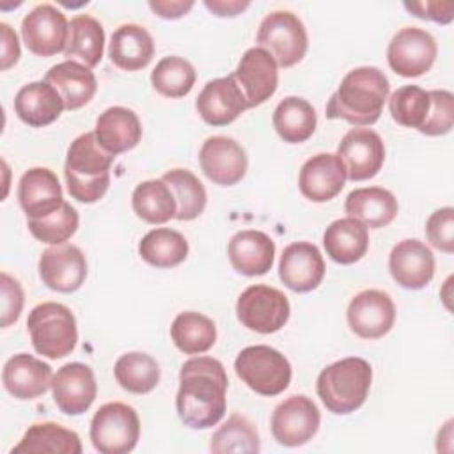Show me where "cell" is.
<instances>
[{
  "label": "cell",
  "mask_w": 454,
  "mask_h": 454,
  "mask_svg": "<svg viewBox=\"0 0 454 454\" xmlns=\"http://www.w3.org/2000/svg\"><path fill=\"white\" fill-rule=\"evenodd\" d=\"M232 76L239 85L248 108H254L275 94L278 85V66L266 50L254 46L241 55Z\"/></svg>",
  "instance_id": "obj_15"
},
{
  "label": "cell",
  "mask_w": 454,
  "mask_h": 454,
  "mask_svg": "<svg viewBox=\"0 0 454 454\" xmlns=\"http://www.w3.org/2000/svg\"><path fill=\"white\" fill-rule=\"evenodd\" d=\"M278 277L291 291L309 293L316 289L325 277V261L319 248L309 241L287 245L280 255Z\"/></svg>",
  "instance_id": "obj_20"
},
{
  "label": "cell",
  "mask_w": 454,
  "mask_h": 454,
  "mask_svg": "<svg viewBox=\"0 0 454 454\" xmlns=\"http://www.w3.org/2000/svg\"><path fill=\"white\" fill-rule=\"evenodd\" d=\"M39 277L57 293H74L87 277V261L76 245H53L39 257Z\"/></svg>",
  "instance_id": "obj_17"
},
{
  "label": "cell",
  "mask_w": 454,
  "mask_h": 454,
  "mask_svg": "<svg viewBox=\"0 0 454 454\" xmlns=\"http://www.w3.org/2000/svg\"><path fill=\"white\" fill-rule=\"evenodd\" d=\"M337 156L351 181H365L374 177L385 161V145L381 137L369 128L349 129L339 147Z\"/></svg>",
  "instance_id": "obj_13"
},
{
  "label": "cell",
  "mask_w": 454,
  "mask_h": 454,
  "mask_svg": "<svg viewBox=\"0 0 454 454\" xmlns=\"http://www.w3.org/2000/svg\"><path fill=\"white\" fill-rule=\"evenodd\" d=\"M0 32H2V69H9L14 66L20 59V43L16 32L7 25L0 23Z\"/></svg>",
  "instance_id": "obj_49"
},
{
  "label": "cell",
  "mask_w": 454,
  "mask_h": 454,
  "mask_svg": "<svg viewBox=\"0 0 454 454\" xmlns=\"http://www.w3.org/2000/svg\"><path fill=\"white\" fill-rule=\"evenodd\" d=\"M140 438L137 411L126 403H106L92 417L90 442L101 454H128Z\"/></svg>",
  "instance_id": "obj_7"
},
{
  "label": "cell",
  "mask_w": 454,
  "mask_h": 454,
  "mask_svg": "<svg viewBox=\"0 0 454 454\" xmlns=\"http://www.w3.org/2000/svg\"><path fill=\"white\" fill-rule=\"evenodd\" d=\"M257 44L266 50L280 67L298 64L309 46L303 21L291 11H273L259 25Z\"/></svg>",
  "instance_id": "obj_8"
},
{
  "label": "cell",
  "mask_w": 454,
  "mask_h": 454,
  "mask_svg": "<svg viewBox=\"0 0 454 454\" xmlns=\"http://www.w3.org/2000/svg\"><path fill=\"white\" fill-rule=\"evenodd\" d=\"M193 66L177 55L163 57L151 73V83L165 98H183L195 85Z\"/></svg>",
  "instance_id": "obj_41"
},
{
  "label": "cell",
  "mask_w": 454,
  "mask_h": 454,
  "mask_svg": "<svg viewBox=\"0 0 454 454\" xmlns=\"http://www.w3.org/2000/svg\"><path fill=\"white\" fill-rule=\"evenodd\" d=\"M392 278L404 289H422L434 275V255L419 239H403L388 255Z\"/></svg>",
  "instance_id": "obj_23"
},
{
  "label": "cell",
  "mask_w": 454,
  "mask_h": 454,
  "mask_svg": "<svg viewBox=\"0 0 454 454\" xmlns=\"http://www.w3.org/2000/svg\"><path fill=\"white\" fill-rule=\"evenodd\" d=\"M44 80L57 89L66 110H78L85 106L98 89V82L90 67L76 60H64L50 67Z\"/></svg>",
  "instance_id": "obj_28"
},
{
  "label": "cell",
  "mask_w": 454,
  "mask_h": 454,
  "mask_svg": "<svg viewBox=\"0 0 454 454\" xmlns=\"http://www.w3.org/2000/svg\"><path fill=\"white\" fill-rule=\"evenodd\" d=\"M291 307L287 296L264 284L247 287L236 301L239 323L257 333L278 332L289 319Z\"/></svg>",
  "instance_id": "obj_9"
},
{
  "label": "cell",
  "mask_w": 454,
  "mask_h": 454,
  "mask_svg": "<svg viewBox=\"0 0 454 454\" xmlns=\"http://www.w3.org/2000/svg\"><path fill=\"white\" fill-rule=\"evenodd\" d=\"M372 369L360 356H348L326 365L316 383V390L328 411L348 415L358 410L371 388Z\"/></svg>",
  "instance_id": "obj_4"
},
{
  "label": "cell",
  "mask_w": 454,
  "mask_h": 454,
  "mask_svg": "<svg viewBox=\"0 0 454 454\" xmlns=\"http://www.w3.org/2000/svg\"><path fill=\"white\" fill-rule=\"evenodd\" d=\"M388 110L397 124L420 129L429 112V92L419 85L399 87L388 99Z\"/></svg>",
  "instance_id": "obj_42"
},
{
  "label": "cell",
  "mask_w": 454,
  "mask_h": 454,
  "mask_svg": "<svg viewBox=\"0 0 454 454\" xmlns=\"http://www.w3.org/2000/svg\"><path fill=\"white\" fill-rule=\"evenodd\" d=\"M436 53V41L427 30L404 27L388 43L387 60L390 69L397 74L415 78L433 67Z\"/></svg>",
  "instance_id": "obj_10"
},
{
  "label": "cell",
  "mask_w": 454,
  "mask_h": 454,
  "mask_svg": "<svg viewBox=\"0 0 454 454\" xmlns=\"http://www.w3.org/2000/svg\"><path fill=\"white\" fill-rule=\"evenodd\" d=\"M0 287H2V326L7 328L18 321L23 309L25 294L20 282L5 271H2L0 275Z\"/></svg>",
  "instance_id": "obj_46"
},
{
  "label": "cell",
  "mask_w": 454,
  "mask_h": 454,
  "mask_svg": "<svg viewBox=\"0 0 454 454\" xmlns=\"http://www.w3.org/2000/svg\"><path fill=\"white\" fill-rule=\"evenodd\" d=\"M108 57L119 69L138 71L154 57L153 35L137 23H124L112 34Z\"/></svg>",
  "instance_id": "obj_29"
},
{
  "label": "cell",
  "mask_w": 454,
  "mask_h": 454,
  "mask_svg": "<svg viewBox=\"0 0 454 454\" xmlns=\"http://www.w3.org/2000/svg\"><path fill=\"white\" fill-rule=\"evenodd\" d=\"M51 394L57 408L62 413H85L98 394V385L92 369L82 362H71L62 365L53 374Z\"/></svg>",
  "instance_id": "obj_18"
},
{
  "label": "cell",
  "mask_w": 454,
  "mask_h": 454,
  "mask_svg": "<svg viewBox=\"0 0 454 454\" xmlns=\"http://www.w3.org/2000/svg\"><path fill=\"white\" fill-rule=\"evenodd\" d=\"M426 236L429 243L445 252H454V209L450 206L436 209L426 222Z\"/></svg>",
  "instance_id": "obj_45"
},
{
  "label": "cell",
  "mask_w": 454,
  "mask_h": 454,
  "mask_svg": "<svg viewBox=\"0 0 454 454\" xmlns=\"http://www.w3.org/2000/svg\"><path fill=\"white\" fill-rule=\"evenodd\" d=\"M114 158L115 156L99 145L94 131L76 137L67 147L64 165L69 195L78 202H98L110 186V167Z\"/></svg>",
  "instance_id": "obj_3"
},
{
  "label": "cell",
  "mask_w": 454,
  "mask_h": 454,
  "mask_svg": "<svg viewBox=\"0 0 454 454\" xmlns=\"http://www.w3.org/2000/svg\"><path fill=\"white\" fill-rule=\"evenodd\" d=\"M346 179V168L339 156L319 153L301 165L298 186L305 199L312 202H326L340 193Z\"/></svg>",
  "instance_id": "obj_21"
},
{
  "label": "cell",
  "mask_w": 454,
  "mask_h": 454,
  "mask_svg": "<svg viewBox=\"0 0 454 454\" xmlns=\"http://www.w3.org/2000/svg\"><path fill=\"white\" fill-rule=\"evenodd\" d=\"M429 92V112L419 129L427 137H440L452 129L454 124V96L449 90L434 89Z\"/></svg>",
  "instance_id": "obj_44"
},
{
  "label": "cell",
  "mask_w": 454,
  "mask_h": 454,
  "mask_svg": "<svg viewBox=\"0 0 454 454\" xmlns=\"http://www.w3.org/2000/svg\"><path fill=\"white\" fill-rule=\"evenodd\" d=\"M114 376L124 390L131 394H147L156 388L160 381V365L151 355L131 351L117 358Z\"/></svg>",
  "instance_id": "obj_38"
},
{
  "label": "cell",
  "mask_w": 454,
  "mask_h": 454,
  "mask_svg": "<svg viewBox=\"0 0 454 454\" xmlns=\"http://www.w3.org/2000/svg\"><path fill=\"white\" fill-rule=\"evenodd\" d=\"M69 23L66 14L51 4L35 5L21 21L25 46L39 57H51L66 50Z\"/></svg>",
  "instance_id": "obj_12"
},
{
  "label": "cell",
  "mask_w": 454,
  "mask_h": 454,
  "mask_svg": "<svg viewBox=\"0 0 454 454\" xmlns=\"http://www.w3.org/2000/svg\"><path fill=\"white\" fill-rule=\"evenodd\" d=\"M64 101L57 89L46 80L23 85L14 98L16 115L32 128H43L57 121L64 110Z\"/></svg>",
  "instance_id": "obj_27"
},
{
  "label": "cell",
  "mask_w": 454,
  "mask_h": 454,
  "mask_svg": "<svg viewBox=\"0 0 454 454\" xmlns=\"http://www.w3.org/2000/svg\"><path fill=\"white\" fill-rule=\"evenodd\" d=\"M174 193L176 199V218L195 220L206 207L207 193L199 177L186 168H172L161 177Z\"/></svg>",
  "instance_id": "obj_39"
},
{
  "label": "cell",
  "mask_w": 454,
  "mask_h": 454,
  "mask_svg": "<svg viewBox=\"0 0 454 454\" xmlns=\"http://www.w3.org/2000/svg\"><path fill=\"white\" fill-rule=\"evenodd\" d=\"M103 48L105 30L96 18L89 14H78L69 21V35L64 50L67 60L76 57L87 67H94L103 57Z\"/></svg>",
  "instance_id": "obj_34"
},
{
  "label": "cell",
  "mask_w": 454,
  "mask_h": 454,
  "mask_svg": "<svg viewBox=\"0 0 454 454\" xmlns=\"http://www.w3.org/2000/svg\"><path fill=\"white\" fill-rule=\"evenodd\" d=\"M28 231L35 239L46 245H62L66 243L78 229V213L69 202H62V206L51 215L37 220L27 222Z\"/></svg>",
  "instance_id": "obj_43"
},
{
  "label": "cell",
  "mask_w": 454,
  "mask_h": 454,
  "mask_svg": "<svg viewBox=\"0 0 454 454\" xmlns=\"http://www.w3.org/2000/svg\"><path fill=\"white\" fill-rule=\"evenodd\" d=\"M11 452L82 454V442L74 431L66 429L55 422H43L32 424Z\"/></svg>",
  "instance_id": "obj_33"
},
{
  "label": "cell",
  "mask_w": 454,
  "mask_h": 454,
  "mask_svg": "<svg viewBox=\"0 0 454 454\" xmlns=\"http://www.w3.org/2000/svg\"><path fill=\"white\" fill-rule=\"evenodd\" d=\"M238 378L261 395H278L291 383V364L275 348L255 344L241 349L234 360Z\"/></svg>",
  "instance_id": "obj_6"
},
{
  "label": "cell",
  "mask_w": 454,
  "mask_h": 454,
  "mask_svg": "<svg viewBox=\"0 0 454 454\" xmlns=\"http://www.w3.org/2000/svg\"><path fill=\"white\" fill-rule=\"evenodd\" d=\"M319 424L321 413L307 395H291L271 413V434L284 447L307 443L317 433Z\"/></svg>",
  "instance_id": "obj_11"
},
{
  "label": "cell",
  "mask_w": 454,
  "mask_h": 454,
  "mask_svg": "<svg viewBox=\"0 0 454 454\" xmlns=\"http://www.w3.org/2000/svg\"><path fill=\"white\" fill-rule=\"evenodd\" d=\"M18 200L28 220H37L57 211L64 199L59 177L46 167L28 168L18 183Z\"/></svg>",
  "instance_id": "obj_22"
},
{
  "label": "cell",
  "mask_w": 454,
  "mask_h": 454,
  "mask_svg": "<svg viewBox=\"0 0 454 454\" xmlns=\"http://www.w3.org/2000/svg\"><path fill=\"white\" fill-rule=\"evenodd\" d=\"M27 328L34 349L51 360L69 355L78 340L76 319L71 309L57 301L35 305L27 317Z\"/></svg>",
  "instance_id": "obj_5"
},
{
  "label": "cell",
  "mask_w": 454,
  "mask_h": 454,
  "mask_svg": "<svg viewBox=\"0 0 454 454\" xmlns=\"http://www.w3.org/2000/svg\"><path fill=\"white\" fill-rule=\"evenodd\" d=\"M200 168L209 181L220 186H232L239 183L248 168L245 149L229 137H209L199 151Z\"/></svg>",
  "instance_id": "obj_16"
},
{
  "label": "cell",
  "mask_w": 454,
  "mask_h": 454,
  "mask_svg": "<svg viewBox=\"0 0 454 454\" xmlns=\"http://www.w3.org/2000/svg\"><path fill=\"white\" fill-rule=\"evenodd\" d=\"M51 367L28 353H18L11 356L2 371L5 390L21 401L43 395L51 387Z\"/></svg>",
  "instance_id": "obj_24"
},
{
  "label": "cell",
  "mask_w": 454,
  "mask_h": 454,
  "mask_svg": "<svg viewBox=\"0 0 454 454\" xmlns=\"http://www.w3.org/2000/svg\"><path fill=\"white\" fill-rule=\"evenodd\" d=\"M227 255L238 273L247 277L264 275L273 266L275 243L262 231H239L231 238Z\"/></svg>",
  "instance_id": "obj_25"
},
{
  "label": "cell",
  "mask_w": 454,
  "mask_h": 454,
  "mask_svg": "<svg viewBox=\"0 0 454 454\" xmlns=\"http://www.w3.org/2000/svg\"><path fill=\"white\" fill-rule=\"evenodd\" d=\"M404 7L413 12V16L431 20L436 23H450L454 18V4L452 2H415V4H404Z\"/></svg>",
  "instance_id": "obj_47"
},
{
  "label": "cell",
  "mask_w": 454,
  "mask_h": 454,
  "mask_svg": "<svg viewBox=\"0 0 454 454\" xmlns=\"http://www.w3.org/2000/svg\"><path fill=\"white\" fill-rule=\"evenodd\" d=\"M317 117L312 105L298 96L284 98L273 112V128L287 144H301L316 131Z\"/></svg>",
  "instance_id": "obj_32"
},
{
  "label": "cell",
  "mask_w": 454,
  "mask_h": 454,
  "mask_svg": "<svg viewBox=\"0 0 454 454\" xmlns=\"http://www.w3.org/2000/svg\"><path fill=\"white\" fill-rule=\"evenodd\" d=\"M397 209L399 206L394 193L380 186L356 188L344 202V211L348 216L360 220L369 229L388 225L395 218Z\"/></svg>",
  "instance_id": "obj_31"
},
{
  "label": "cell",
  "mask_w": 454,
  "mask_h": 454,
  "mask_svg": "<svg viewBox=\"0 0 454 454\" xmlns=\"http://www.w3.org/2000/svg\"><path fill=\"white\" fill-rule=\"evenodd\" d=\"M140 257L154 268H172L181 264L188 255L186 238L167 227L149 231L138 243Z\"/></svg>",
  "instance_id": "obj_37"
},
{
  "label": "cell",
  "mask_w": 454,
  "mask_h": 454,
  "mask_svg": "<svg viewBox=\"0 0 454 454\" xmlns=\"http://www.w3.org/2000/svg\"><path fill=\"white\" fill-rule=\"evenodd\" d=\"M149 7L160 18L177 20L193 7V2L192 0H149Z\"/></svg>",
  "instance_id": "obj_48"
},
{
  "label": "cell",
  "mask_w": 454,
  "mask_h": 454,
  "mask_svg": "<svg viewBox=\"0 0 454 454\" xmlns=\"http://www.w3.org/2000/svg\"><path fill=\"white\" fill-rule=\"evenodd\" d=\"M204 5L216 16H238L241 14L248 5L250 2L247 0H206Z\"/></svg>",
  "instance_id": "obj_50"
},
{
  "label": "cell",
  "mask_w": 454,
  "mask_h": 454,
  "mask_svg": "<svg viewBox=\"0 0 454 454\" xmlns=\"http://www.w3.org/2000/svg\"><path fill=\"white\" fill-rule=\"evenodd\" d=\"M346 316L353 333L362 339H380L394 326L395 305L385 291L365 289L351 298Z\"/></svg>",
  "instance_id": "obj_14"
},
{
  "label": "cell",
  "mask_w": 454,
  "mask_h": 454,
  "mask_svg": "<svg viewBox=\"0 0 454 454\" xmlns=\"http://www.w3.org/2000/svg\"><path fill=\"white\" fill-rule=\"evenodd\" d=\"M131 206L138 218L158 225L176 218V199L163 179L142 181L131 193Z\"/></svg>",
  "instance_id": "obj_36"
},
{
  "label": "cell",
  "mask_w": 454,
  "mask_h": 454,
  "mask_svg": "<svg viewBox=\"0 0 454 454\" xmlns=\"http://www.w3.org/2000/svg\"><path fill=\"white\" fill-rule=\"evenodd\" d=\"M195 108L209 126H227L236 121L248 103L232 74L209 80L195 99Z\"/></svg>",
  "instance_id": "obj_19"
},
{
  "label": "cell",
  "mask_w": 454,
  "mask_h": 454,
  "mask_svg": "<svg viewBox=\"0 0 454 454\" xmlns=\"http://www.w3.org/2000/svg\"><path fill=\"white\" fill-rule=\"evenodd\" d=\"M388 80L374 66H362L351 69L339 89L326 103L328 119H344L353 126L374 124L388 96Z\"/></svg>",
  "instance_id": "obj_2"
},
{
  "label": "cell",
  "mask_w": 454,
  "mask_h": 454,
  "mask_svg": "<svg viewBox=\"0 0 454 454\" xmlns=\"http://www.w3.org/2000/svg\"><path fill=\"white\" fill-rule=\"evenodd\" d=\"M259 433L255 426L243 415H231L211 436L209 450L215 454L223 452H259Z\"/></svg>",
  "instance_id": "obj_40"
},
{
  "label": "cell",
  "mask_w": 454,
  "mask_h": 454,
  "mask_svg": "<svg viewBox=\"0 0 454 454\" xmlns=\"http://www.w3.org/2000/svg\"><path fill=\"white\" fill-rule=\"evenodd\" d=\"M99 145L117 156L133 149L142 138V124L138 115L126 106H110L99 114L94 128Z\"/></svg>",
  "instance_id": "obj_26"
},
{
  "label": "cell",
  "mask_w": 454,
  "mask_h": 454,
  "mask_svg": "<svg viewBox=\"0 0 454 454\" xmlns=\"http://www.w3.org/2000/svg\"><path fill=\"white\" fill-rule=\"evenodd\" d=\"M170 337L184 355H200L209 351L216 342V326L207 316L186 310L172 321Z\"/></svg>",
  "instance_id": "obj_35"
},
{
  "label": "cell",
  "mask_w": 454,
  "mask_h": 454,
  "mask_svg": "<svg viewBox=\"0 0 454 454\" xmlns=\"http://www.w3.org/2000/svg\"><path fill=\"white\" fill-rule=\"evenodd\" d=\"M229 380L220 360L193 356L181 365L176 410L184 426L207 429L225 415Z\"/></svg>",
  "instance_id": "obj_1"
},
{
  "label": "cell",
  "mask_w": 454,
  "mask_h": 454,
  "mask_svg": "<svg viewBox=\"0 0 454 454\" xmlns=\"http://www.w3.org/2000/svg\"><path fill=\"white\" fill-rule=\"evenodd\" d=\"M323 245L332 261L339 264H353L360 261L369 248V231L353 216L339 218L326 227Z\"/></svg>",
  "instance_id": "obj_30"
}]
</instances>
